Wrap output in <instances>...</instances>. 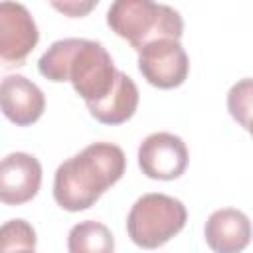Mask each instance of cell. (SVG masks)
<instances>
[{"mask_svg":"<svg viewBox=\"0 0 253 253\" xmlns=\"http://www.w3.org/2000/svg\"><path fill=\"white\" fill-rule=\"evenodd\" d=\"M126 168L121 146L91 142L79 154L61 162L53 176V198L65 211H83L117 184Z\"/></svg>","mask_w":253,"mask_h":253,"instance_id":"cell-1","label":"cell"},{"mask_svg":"<svg viewBox=\"0 0 253 253\" xmlns=\"http://www.w3.org/2000/svg\"><path fill=\"white\" fill-rule=\"evenodd\" d=\"M107 24L136 51L152 40H180L184 34L182 16L172 6L154 0H113L107 10Z\"/></svg>","mask_w":253,"mask_h":253,"instance_id":"cell-2","label":"cell"},{"mask_svg":"<svg viewBox=\"0 0 253 253\" xmlns=\"http://www.w3.org/2000/svg\"><path fill=\"white\" fill-rule=\"evenodd\" d=\"M186 219V206L178 198L144 194L132 204L126 215V233L134 245L156 249L178 235L184 229Z\"/></svg>","mask_w":253,"mask_h":253,"instance_id":"cell-3","label":"cell"},{"mask_svg":"<svg viewBox=\"0 0 253 253\" xmlns=\"http://www.w3.org/2000/svg\"><path fill=\"white\" fill-rule=\"evenodd\" d=\"M117 73L103 43L79 38L67 65V81H71L75 93L85 103L103 99L113 89Z\"/></svg>","mask_w":253,"mask_h":253,"instance_id":"cell-4","label":"cell"},{"mask_svg":"<svg viewBox=\"0 0 253 253\" xmlns=\"http://www.w3.org/2000/svg\"><path fill=\"white\" fill-rule=\"evenodd\" d=\"M138 71L158 89L180 87L190 71L186 49L176 38H158L138 49Z\"/></svg>","mask_w":253,"mask_h":253,"instance_id":"cell-5","label":"cell"},{"mask_svg":"<svg viewBox=\"0 0 253 253\" xmlns=\"http://www.w3.org/2000/svg\"><path fill=\"white\" fill-rule=\"evenodd\" d=\"M40 32L20 2L4 0L0 4V57L4 65H22L38 45Z\"/></svg>","mask_w":253,"mask_h":253,"instance_id":"cell-6","label":"cell"},{"mask_svg":"<svg viewBox=\"0 0 253 253\" xmlns=\"http://www.w3.org/2000/svg\"><path fill=\"white\" fill-rule=\"evenodd\" d=\"M138 166L152 180H176L188 168V148L172 132H152L138 146Z\"/></svg>","mask_w":253,"mask_h":253,"instance_id":"cell-7","label":"cell"},{"mask_svg":"<svg viewBox=\"0 0 253 253\" xmlns=\"http://www.w3.org/2000/svg\"><path fill=\"white\" fill-rule=\"evenodd\" d=\"M42 186V164L28 152H12L0 164V200L22 206L36 198Z\"/></svg>","mask_w":253,"mask_h":253,"instance_id":"cell-8","label":"cell"},{"mask_svg":"<svg viewBox=\"0 0 253 253\" xmlns=\"http://www.w3.org/2000/svg\"><path fill=\"white\" fill-rule=\"evenodd\" d=\"M0 103L4 117L18 126L36 123L45 109L42 89L24 75H6L2 79Z\"/></svg>","mask_w":253,"mask_h":253,"instance_id":"cell-9","label":"cell"},{"mask_svg":"<svg viewBox=\"0 0 253 253\" xmlns=\"http://www.w3.org/2000/svg\"><path fill=\"white\" fill-rule=\"evenodd\" d=\"M204 237L208 247L217 253H237L251 241V221L239 210H215L206 221Z\"/></svg>","mask_w":253,"mask_h":253,"instance_id":"cell-10","label":"cell"},{"mask_svg":"<svg viewBox=\"0 0 253 253\" xmlns=\"http://www.w3.org/2000/svg\"><path fill=\"white\" fill-rule=\"evenodd\" d=\"M85 105L95 121L103 125H123L138 107V87L126 73L119 71L113 89L103 99Z\"/></svg>","mask_w":253,"mask_h":253,"instance_id":"cell-11","label":"cell"},{"mask_svg":"<svg viewBox=\"0 0 253 253\" xmlns=\"http://www.w3.org/2000/svg\"><path fill=\"white\" fill-rule=\"evenodd\" d=\"M67 249L71 253H109L115 249V239L107 225L85 219L71 227L67 235Z\"/></svg>","mask_w":253,"mask_h":253,"instance_id":"cell-12","label":"cell"},{"mask_svg":"<svg viewBox=\"0 0 253 253\" xmlns=\"http://www.w3.org/2000/svg\"><path fill=\"white\" fill-rule=\"evenodd\" d=\"M77 42L79 38H65V40L53 42L38 61L40 73L53 83L67 81V65H69V59H71V53Z\"/></svg>","mask_w":253,"mask_h":253,"instance_id":"cell-13","label":"cell"},{"mask_svg":"<svg viewBox=\"0 0 253 253\" xmlns=\"http://www.w3.org/2000/svg\"><path fill=\"white\" fill-rule=\"evenodd\" d=\"M227 111L243 128L253 119V79H239L227 93Z\"/></svg>","mask_w":253,"mask_h":253,"instance_id":"cell-14","label":"cell"},{"mask_svg":"<svg viewBox=\"0 0 253 253\" xmlns=\"http://www.w3.org/2000/svg\"><path fill=\"white\" fill-rule=\"evenodd\" d=\"M0 249L14 251V249H36V231L26 219H10L2 225L0 233Z\"/></svg>","mask_w":253,"mask_h":253,"instance_id":"cell-15","label":"cell"},{"mask_svg":"<svg viewBox=\"0 0 253 253\" xmlns=\"http://www.w3.org/2000/svg\"><path fill=\"white\" fill-rule=\"evenodd\" d=\"M49 4L67 18H83L95 10L99 0H49Z\"/></svg>","mask_w":253,"mask_h":253,"instance_id":"cell-16","label":"cell"},{"mask_svg":"<svg viewBox=\"0 0 253 253\" xmlns=\"http://www.w3.org/2000/svg\"><path fill=\"white\" fill-rule=\"evenodd\" d=\"M245 130H247V132H249V134L253 136V119L249 121V125H247V128H245Z\"/></svg>","mask_w":253,"mask_h":253,"instance_id":"cell-17","label":"cell"}]
</instances>
